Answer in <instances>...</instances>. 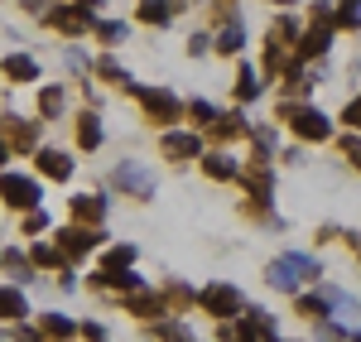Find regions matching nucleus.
I'll list each match as a JSON object with an SVG mask.
<instances>
[{
	"label": "nucleus",
	"instance_id": "1",
	"mask_svg": "<svg viewBox=\"0 0 361 342\" xmlns=\"http://www.w3.org/2000/svg\"><path fill=\"white\" fill-rule=\"evenodd\" d=\"M323 270H318V260L313 256H279L270 260V270H265V280L275 289H299L304 280H318Z\"/></svg>",
	"mask_w": 361,
	"mask_h": 342
},
{
	"label": "nucleus",
	"instance_id": "2",
	"mask_svg": "<svg viewBox=\"0 0 361 342\" xmlns=\"http://www.w3.org/2000/svg\"><path fill=\"white\" fill-rule=\"evenodd\" d=\"M279 116L294 126V135H299V140H313V145H318V140H328V135H333V121L318 111V106H294V102H284V106H279Z\"/></svg>",
	"mask_w": 361,
	"mask_h": 342
},
{
	"label": "nucleus",
	"instance_id": "3",
	"mask_svg": "<svg viewBox=\"0 0 361 342\" xmlns=\"http://www.w3.org/2000/svg\"><path fill=\"white\" fill-rule=\"evenodd\" d=\"M126 92H135V97H140V106H145V116H149L154 126H173L178 116L188 111V106H183L173 92H159V87H135V83H130Z\"/></svg>",
	"mask_w": 361,
	"mask_h": 342
},
{
	"label": "nucleus",
	"instance_id": "4",
	"mask_svg": "<svg viewBox=\"0 0 361 342\" xmlns=\"http://www.w3.org/2000/svg\"><path fill=\"white\" fill-rule=\"evenodd\" d=\"M44 25L58 29V34H87V29H97V20H92V5L73 0V5H54L44 15Z\"/></svg>",
	"mask_w": 361,
	"mask_h": 342
},
{
	"label": "nucleus",
	"instance_id": "5",
	"mask_svg": "<svg viewBox=\"0 0 361 342\" xmlns=\"http://www.w3.org/2000/svg\"><path fill=\"white\" fill-rule=\"evenodd\" d=\"M116 188H121V193H130V198H154V173L145 169V164H135V159H121V164H116Z\"/></svg>",
	"mask_w": 361,
	"mask_h": 342
},
{
	"label": "nucleus",
	"instance_id": "6",
	"mask_svg": "<svg viewBox=\"0 0 361 342\" xmlns=\"http://www.w3.org/2000/svg\"><path fill=\"white\" fill-rule=\"evenodd\" d=\"M0 198L10 202V207H39V198H44V193H39V183H34V178H25V173H5L0 169Z\"/></svg>",
	"mask_w": 361,
	"mask_h": 342
},
{
	"label": "nucleus",
	"instance_id": "7",
	"mask_svg": "<svg viewBox=\"0 0 361 342\" xmlns=\"http://www.w3.org/2000/svg\"><path fill=\"white\" fill-rule=\"evenodd\" d=\"M197 304H202V314H212V318H231L241 309V289L236 285H207L197 294Z\"/></svg>",
	"mask_w": 361,
	"mask_h": 342
},
{
	"label": "nucleus",
	"instance_id": "8",
	"mask_svg": "<svg viewBox=\"0 0 361 342\" xmlns=\"http://www.w3.org/2000/svg\"><path fill=\"white\" fill-rule=\"evenodd\" d=\"M92 246H102V227H82V222H78V227H63V231H58V251H63L68 260L87 256Z\"/></svg>",
	"mask_w": 361,
	"mask_h": 342
},
{
	"label": "nucleus",
	"instance_id": "9",
	"mask_svg": "<svg viewBox=\"0 0 361 342\" xmlns=\"http://www.w3.org/2000/svg\"><path fill=\"white\" fill-rule=\"evenodd\" d=\"M159 149H164V159H202V140H197V130H164L159 135Z\"/></svg>",
	"mask_w": 361,
	"mask_h": 342
},
{
	"label": "nucleus",
	"instance_id": "10",
	"mask_svg": "<svg viewBox=\"0 0 361 342\" xmlns=\"http://www.w3.org/2000/svg\"><path fill=\"white\" fill-rule=\"evenodd\" d=\"M333 20H313V25L299 34V58H323L328 54V44H333Z\"/></svg>",
	"mask_w": 361,
	"mask_h": 342
},
{
	"label": "nucleus",
	"instance_id": "11",
	"mask_svg": "<svg viewBox=\"0 0 361 342\" xmlns=\"http://www.w3.org/2000/svg\"><path fill=\"white\" fill-rule=\"evenodd\" d=\"M34 164H39L44 178H54V183H68V178H73V159H68L63 149H39V159H34Z\"/></svg>",
	"mask_w": 361,
	"mask_h": 342
},
{
	"label": "nucleus",
	"instance_id": "12",
	"mask_svg": "<svg viewBox=\"0 0 361 342\" xmlns=\"http://www.w3.org/2000/svg\"><path fill=\"white\" fill-rule=\"evenodd\" d=\"M68 207H73V222H82V227H102V217H106V202L97 198V193H82V198H73Z\"/></svg>",
	"mask_w": 361,
	"mask_h": 342
},
{
	"label": "nucleus",
	"instance_id": "13",
	"mask_svg": "<svg viewBox=\"0 0 361 342\" xmlns=\"http://www.w3.org/2000/svg\"><path fill=\"white\" fill-rule=\"evenodd\" d=\"M236 183H246L250 198L265 202V198H270V164H265V159H255L250 169H241V178H236Z\"/></svg>",
	"mask_w": 361,
	"mask_h": 342
},
{
	"label": "nucleus",
	"instance_id": "14",
	"mask_svg": "<svg viewBox=\"0 0 361 342\" xmlns=\"http://www.w3.org/2000/svg\"><path fill=\"white\" fill-rule=\"evenodd\" d=\"M0 135L10 140V149H29L34 145V126L20 121V116H0Z\"/></svg>",
	"mask_w": 361,
	"mask_h": 342
},
{
	"label": "nucleus",
	"instance_id": "15",
	"mask_svg": "<svg viewBox=\"0 0 361 342\" xmlns=\"http://www.w3.org/2000/svg\"><path fill=\"white\" fill-rule=\"evenodd\" d=\"M0 73H5L10 83H34V78H39V63H34L29 54H10L5 63H0Z\"/></svg>",
	"mask_w": 361,
	"mask_h": 342
},
{
	"label": "nucleus",
	"instance_id": "16",
	"mask_svg": "<svg viewBox=\"0 0 361 342\" xmlns=\"http://www.w3.org/2000/svg\"><path fill=\"white\" fill-rule=\"evenodd\" d=\"M212 135H217V140H241V135H250V121L241 111H226V116L212 121Z\"/></svg>",
	"mask_w": 361,
	"mask_h": 342
},
{
	"label": "nucleus",
	"instance_id": "17",
	"mask_svg": "<svg viewBox=\"0 0 361 342\" xmlns=\"http://www.w3.org/2000/svg\"><path fill=\"white\" fill-rule=\"evenodd\" d=\"M202 173H207V178H217V183H226V178H241L236 159H231V154H222V149H217V154H202Z\"/></svg>",
	"mask_w": 361,
	"mask_h": 342
},
{
	"label": "nucleus",
	"instance_id": "18",
	"mask_svg": "<svg viewBox=\"0 0 361 342\" xmlns=\"http://www.w3.org/2000/svg\"><path fill=\"white\" fill-rule=\"evenodd\" d=\"M25 314H29L25 294L20 289H0V323H20Z\"/></svg>",
	"mask_w": 361,
	"mask_h": 342
},
{
	"label": "nucleus",
	"instance_id": "19",
	"mask_svg": "<svg viewBox=\"0 0 361 342\" xmlns=\"http://www.w3.org/2000/svg\"><path fill=\"white\" fill-rule=\"evenodd\" d=\"M126 309L140 318H154V314H164V294H145V289H135L130 299H126Z\"/></svg>",
	"mask_w": 361,
	"mask_h": 342
},
{
	"label": "nucleus",
	"instance_id": "20",
	"mask_svg": "<svg viewBox=\"0 0 361 342\" xmlns=\"http://www.w3.org/2000/svg\"><path fill=\"white\" fill-rule=\"evenodd\" d=\"M39 333H49V338L68 342L73 333H78V323H73V318H63V314H39Z\"/></svg>",
	"mask_w": 361,
	"mask_h": 342
},
{
	"label": "nucleus",
	"instance_id": "21",
	"mask_svg": "<svg viewBox=\"0 0 361 342\" xmlns=\"http://www.w3.org/2000/svg\"><path fill=\"white\" fill-rule=\"evenodd\" d=\"M173 10H178L173 0H140V20H145V25H169Z\"/></svg>",
	"mask_w": 361,
	"mask_h": 342
},
{
	"label": "nucleus",
	"instance_id": "22",
	"mask_svg": "<svg viewBox=\"0 0 361 342\" xmlns=\"http://www.w3.org/2000/svg\"><path fill=\"white\" fill-rule=\"evenodd\" d=\"M241 49H246V29H241V25H226L222 34H217V54L236 58V54H241Z\"/></svg>",
	"mask_w": 361,
	"mask_h": 342
},
{
	"label": "nucleus",
	"instance_id": "23",
	"mask_svg": "<svg viewBox=\"0 0 361 342\" xmlns=\"http://www.w3.org/2000/svg\"><path fill=\"white\" fill-rule=\"evenodd\" d=\"M78 145H82V149H97V145H102V121L92 111L78 116Z\"/></svg>",
	"mask_w": 361,
	"mask_h": 342
},
{
	"label": "nucleus",
	"instance_id": "24",
	"mask_svg": "<svg viewBox=\"0 0 361 342\" xmlns=\"http://www.w3.org/2000/svg\"><path fill=\"white\" fill-rule=\"evenodd\" d=\"M97 78H106V83H116L121 92L130 87V78H126V68H121V63H116L111 54H106V58H97Z\"/></svg>",
	"mask_w": 361,
	"mask_h": 342
},
{
	"label": "nucleus",
	"instance_id": "25",
	"mask_svg": "<svg viewBox=\"0 0 361 342\" xmlns=\"http://www.w3.org/2000/svg\"><path fill=\"white\" fill-rule=\"evenodd\" d=\"M246 328H250V338H255V342L275 338V323H270V314H260V309H250V314H246Z\"/></svg>",
	"mask_w": 361,
	"mask_h": 342
},
{
	"label": "nucleus",
	"instance_id": "26",
	"mask_svg": "<svg viewBox=\"0 0 361 342\" xmlns=\"http://www.w3.org/2000/svg\"><path fill=\"white\" fill-rule=\"evenodd\" d=\"M260 97V73L255 68H241V78H236V102H255Z\"/></svg>",
	"mask_w": 361,
	"mask_h": 342
},
{
	"label": "nucleus",
	"instance_id": "27",
	"mask_svg": "<svg viewBox=\"0 0 361 342\" xmlns=\"http://www.w3.org/2000/svg\"><path fill=\"white\" fill-rule=\"evenodd\" d=\"M333 25L337 29H357L361 25V0H342V10L333 15Z\"/></svg>",
	"mask_w": 361,
	"mask_h": 342
},
{
	"label": "nucleus",
	"instance_id": "28",
	"mask_svg": "<svg viewBox=\"0 0 361 342\" xmlns=\"http://www.w3.org/2000/svg\"><path fill=\"white\" fill-rule=\"evenodd\" d=\"M188 116H193V126H197V130H212V121H217L212 102H188Z\"/></svg>",
	"mask_w": 361,
	"mask_h": 342
},
{
	"label": "nucleus",
	"instance_id": "29",
	"mask_svg": "<svg viewBox=\"0 0 361 342\" xmlns=\"http://www.w3.org/2000/svg\"><path fill=\"white\" fill-rule=\"evenodd\" d=\"M130 260H135V246H111L102 270H130Z\"/></svg>",
	"mask_w": 361,
	"mask_h": 342
},
{
	"label": "nucleus",
	"instance_id": "30",
	"mask_svg": "<svg viewBox=\"0 0 361 342\" xmlns=\"http://www.w3.org/2000/svg\"><path fill=\"white\" fill-rule=\"evenodd\" d=\"M39 111H44V116L63 111V87H44V92H39Z\"/></svg>",
	"mask_w": 361,
	"mask_h": 342
},
{
	"label": "nucleus",
	"instance_id": "31",
	"mask_svg": "<svg viewBox=\"0 0 361 342\" xmlns=\"http://www.w3.org/2000/svg\"><path fill=\"white\" fill-rule=\"evenodd\" d=\"M97 39H102V44H121V39H126V25H121V20H97Z\"/></svg>",
	"mask_w": 361,
	"mask_h": 342
},
{
	"label": "nucleus",
	"instance_id": "32",
	"mask_svg": "<svg viewBox=\"0 0 361 342\" xmlns=\"http://www.w3.org/2000/svg\"><path fill=\"white\" fill-rule=\"evenodd\" d=\"M154 333H159V342H193V333H188L183 323H159Z\"/></svg>",
	"mask_w": 361,
	"mask_h": 342
},
{
	"label": "nucleus",
	"instance_id": "33",
	"mask_svg": "<svg viewBox=\"0 0 361 342\" xmlns=\"http://www.w3.org/2000/svg\"><path fill=\"white\" fill-rule=\"evenodd\" d=\"M222 342H255V338H250L246 323H231V318H222Z\"/></svg>",
	"mask_w": 361,
	"mask_h": 342
},
{
	"label": "nucleus",
	"instance_id": "34",
	"mask_svg": "<svg viewBox=\"0 0 361 342\" xmlns=\"http://www.w3.org/2000/svg\"><path fill=\"white\" fill-rule=\"evenodd\" d=\"M34 265H68V256H63V251H54V246H44V241H39V246H34Z\"/></svg>",
	"mask_w": 361,
	"mask_h": 342
},
{
	"label": "nucleus",
	"instance_id": "35",
	"mask_svg": "<svg viewBox=\"0 0 361 342\" xmlns=\"http://www.w3.org/2000/svg\"><path fill=\"white\" fill-rule=\"evenodd\" d=\"M270 145H275V130H270V126H260V130H255V159H265V164H270Z\"/></svg>",
	"mask_w": 361,
	"mask_h": 342
},
{
	"label": "nucleus",
	"instance_id": "36",
	"mask_svg": "<svg viewBox=\"0 0 361 342\" xmlns=\"http://www.w3.org/2000/svg\"><path fill=\"white\" fill-rule=\"evenodd\" d=\"M299 314L304 318H328V294H323V299H299Z\"/></svg>",
	"mask_w": 361,
	"mask_h": 342
},
{
	"label": "nucleus",
	"instance_id": "37",
	"mask_svg": "<svg viewBox=\"0 0 361 342\" xmlns=\"http://www.w3.org/2000/svg\"><path fill=\"white\" fill-rule=\"evenodd\" d=\"M164 299H169V304H178V309H183V304H193L197 294H193L188 285H169V294H164Z\"/></svg>",
	"mask_w": 361,
	"mask_h": 342
},
{
	"label": "nucleus",
	"instance_id": "38",
	"mask_svg": "<svg viewBox=\"0 0 361 342\" xmlns=\"http://www.w3.org/2000/svg\"><path fill=\"white\" fill-rule=\"evenodd\" d=\"M49 227V212H39V207H29V217H25V231H44Z\"/></svg>",
	"mask_w": 361,
	"mask_h": 342
},
{
	"label": "nucleus",
	"instance_id": "39",
	"mask_svg": "<svg viewBox=\"0 0 361 342\" xmlns=\"http://www.w3.org/2000/svg\"><path fill=\"white\" fill-rule=\"evenodd\" d=\"M342 154H347V159L361 169V140H357V135H347V140H342Z\"/></svg>",
	"mask_w": 361,
	"mask_h": 342
},
{
	"label": "nucleus",
	"instance_id": "40",
	"mask_svg": "<svg viewBox=\"0 0 361 342\" xmlns=\"http://www.w3.org/2000/svg\"><path fill=\"white\" fill-rule=\"evenodd\" d=\"M342 121H347L352 130L361 126V97H352V102H347V111H342Z\"/></svg>",
	"mask_w": 361,
	"mask_h": 342
},
{
	"label": "nucleus",
	"instance_id": "41",
	"mask_svg": "<svg viewBox=\"0 0 361 342\" xmlns=\"http://www.w3.org/2000/svg\"><path fill=\"white\" fill-rule=\"evenodd\" d=\"M82 338L87 342H106V328H102V323H82Z\"/></svg>",
	"mask_w": 361,
	"mask_h": 342
},
{
	"label": "nucleus",
	"instance_id": "42",
	"mask_svg": "<svg viewBox=\"0 0 361 342\" xmlns=\"http://www.w3.org/2000/svg\"><path fill=\"white\" fill-rule=\"evenodd\" d=\"M207 44H212V39H207V34H193V39H188V54H207Z\"/></svg>",
	"mask_w": 361,
	"mask_h": 342
},
{
	"label": "nucleus",
	"instance_id": "43",
	"mask_svg": "<svg viewBox=\"0 0 361 342\" xmlns=\"http://www.w3.org/2000/svg\"><path fill=\"white\" fill-rule=\"evenodd\" d=\"M68 68H73V73H87V68H92V63H87V58L78 54V49H73V54H68Z\"/></svg>",
	"mask_w": 361,
	"mask_h": 342
},
{
	"label": "nucleus",
	"instance_id": "44",
	"mask_svg": "<svg viewBox=\"0 0 361 342\" xmlns=\"http://www.w3.org/2000/svg\"><path fill=\"white\" fill-rule=\"evenodd\" d=\"M5 159H10V140L0 135V169H5Z\"/></svg>",
	"mask_w": 361,
	"mask_h": 342
},
{
	"label": "nucleus",
	"instance_id": "45",
	"mask_svg": "<svg viewBox=\"0 0 361 342\" xmlns=\"http://www.w3.org/2000/svg\"><path fill=\"white\" fill-rule=\"evenodd\" d=\"M82 5H92V10H97V5H102V0H82Z\"/></svg>",
	"mask_w": 361,
	"mask_h": 342
},
{
	"label": "nucleus",
	"instance_id": "46",
	"mask_svg": "<svg viewBox=\"0 0 361 342\" xmlns=\"http://www.w3.org/2000/svg\"><path fill=\"white\" fill-rule=\"evenodd\" d=\"M352 342H361V333H352Z\"/></svg>",
	"mask_w": 361,
	"mask_h": 342
},
{
	"label": "nucleus",
	"instance_id": "47",
	"mask_svg": "<svg viewBox=\"0 0 361 342\" xmlns=\"http://www.w3.org/2000/svg\"><path fill=\"white\" fill-rule=\"evenodd\" d=\"M279 5H289V0H279Z\"/></svg>",
	"mask_w": 361,
	"mask_h": 342
}]
</instances>
